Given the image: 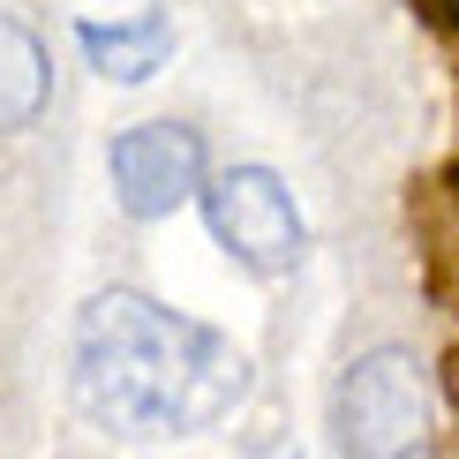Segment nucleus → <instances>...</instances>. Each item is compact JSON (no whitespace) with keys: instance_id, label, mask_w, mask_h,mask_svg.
<instances>
[{"instance_id":"obj_1","label":"nucleus","mask_w":459,"mask_h":459,"mask_svg":"<svg viewBox=\"0 0 459 459\" xmlns=\"http://www.w3.org/2000/svg\"><path fill=\"white\" fill-rule=\"evenodd\" d=\"M75 399L113 437H196L248 399V354L212 324L113 286L75 324Z\"/></svg>"},{"instance_id":"obj_2","label":"nucleus","mask_w":459,"mask_h":459,"mask_svg":"<svg viewBox=\"0 0 459 459\" xmlns=\"http://www.w3.org/2000/svg\"><path fill=\"white\" fill-rule=\"evenodd\" d=\"M437 429V399L429 369L407 347H377L361 354L332 392V437L347 459H414Z\"/></svg>"},{"instance_id":"obj_3","label":"nucleus","mask_w":459,"mask_h":459,"mask_svg":"<svg viewBox=\"0 0 459 459\" xmlns=\"http://www.w3.org/2000/svg\"><path fill=\"white\" fill-rule=\"evenodd\" d=\"M204 196V219H212L219 248L234 264H248V272L279 279L301 264V241H309V226H301L294 196H286V181L272 174V166H226L219 181L196 188Z\"/></svg>"},{"instance_id":"obj_7","label":"nucleus","mask_w":459,"mask_h":459,"mask_svg":"<svg viewBox=\"0 0 459 459\" xmlns=\"http://www.w3.org/2000/svg\"><path fill=\"white\" fill-rule=\"evenodd\" d=\"M445 8H459V0H445Z\"/></svg>"},{"instance_id":"obj_4","label":"nucleus","mask_w":459,"mask_h":459,"mask_svg":"<svg viewBox=\"0 0 459 459\" xmlns=\"http://www.w3.org/2000/svg\"><path fill=\"white\" fill-rule=\"evenodd\" d=\"M106 174H113V196H121L128 219H166L204 188V136L181 121H143L128 136H113Z\"/></svg>"},{"instance_id":"obj_5","label":"nucleus","mask_w":459,"mask_h":459,"mask_svg":"<svg viewBox=\"0 0 459 459\" xmlns=\"http://www.w3.org/2000/svg\"><path fill=\"white\" fill-rule=\"evenodd\" d=\"M83 38V53H91V68L113 75V83H143V75H159L166 68V53H174V23H166L159 8H143L136 23H83L75 30Z\"/></svg>"},{"instance_id":"obj_6","label":"nucleus","mask_w":459,"mask_h":459,"mask_svg":"<svg viewBox=\"0 0 459 459\" xmlns=\"http://www.w3.org/2000/svg\"><path fill=\"white\" fill-rule=\"evenodd\" d=\"M38 106H46V46L15 15H0V136L38 121Z\"/></svg>"}]
</instances>
